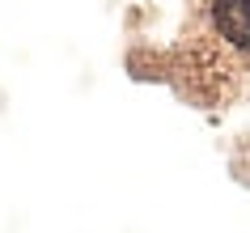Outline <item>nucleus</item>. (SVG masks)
<instances>
[{
    "label": "nucleus",
    "instance_id": "f257e3e1",
    "mask_svg": "<svg viewBox=\"0 0 250 233\" xmlns=\"http://www.w3.org/2000/svg\"><path fill=\"white\" fill-rule=\"evenodd\" d=\"M216 26L233 47H250V0H216Z\"/></svg>",
    "mask_w": 250,
    "mask_h": 233
}]
</instances>
